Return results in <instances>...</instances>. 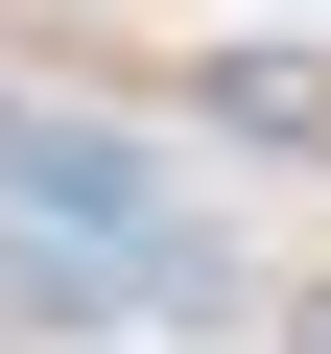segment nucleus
Listing matches in <instances>:
<instances>
[{"label": "nucleus", "mask_w": 331, "mask_h": 354, "mask_svg": "<svg viewBox=\"0 0 331 354\" xmlns=\"http://www.w3.org/2000/svg\"><path fill=\"white\" fill-rule=\"evenodd\" d=\"M307 354H331V283H307Z\"/></svg>", "instance_id": "1"}]
</instances>
